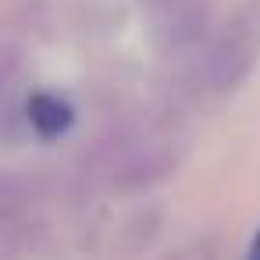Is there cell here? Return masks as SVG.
<instances>
[{"label":"cell","instance_id":"1","mask_svg":"<svg viewBox=\"0 0 260 260\" xmlns=\"http://www.w3.org/2000/svg\"><path fill=\"white\" fill-rule=\"evenodd\" d=\"M146 15L153 40L168 50L196 43L207 22L203 0H146Z\"/></svg>","mask_w":260,"mask_h":260},{"label":"cell","instance_id":"2","mask_svg":"<svg viewBox=\"0 0 260 260\" xmlns=\"http://www.w3.org/2000/svg\"><path fill=\"white\" fill-rule=\"evenodd\" d=\"M29 125L40 132V136H61L68 125H72V107L50 93H36L29 100V111H25Z\"/></svg>","mask_w":260,"mask_h":260},{"label":"cell","instance_id":"4","mask_svg":"<svg viewBox=\"0 0 260 260\" xmlns=\"http://www.w3.org/2000/svg\"><path fill=\"white\" fill-rule=\"evenodd\" d=\"M246 260H260V228H256V235H253L249 246H246Z\"/></svg>","mask_w":260,"mask_h":260},{"label":"cell","instance_id":"3","mask_svg":"<svg viewBox=\"0 0 260 260\" xmlns=\"http://www.w3.org/2000/svg\"><path fill=\"white\" fill-rule=\"evenodd\" d=\"M164 260H214V246L207 239H192V242L178 246L175 253H168Z\"/></svg>","mask_w":260,"mask_h":260}]
</instances>
